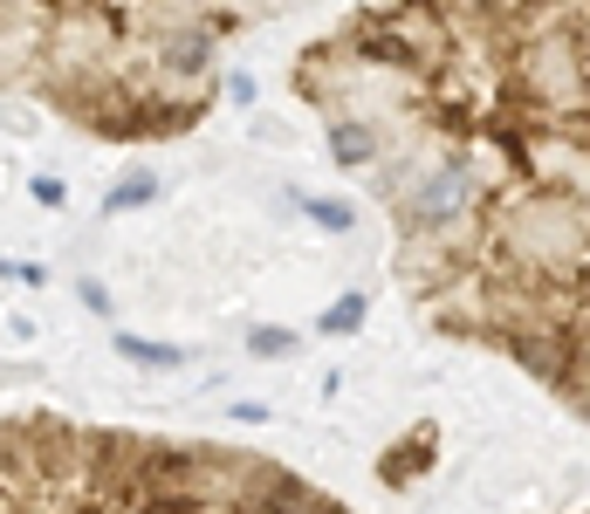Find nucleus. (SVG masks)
<instances>
[{"mask_svg":"<svg viewBox=\"0 0 590 514\" xmlns=\"http://www.w3.org/2000/svg\"><path fill=\"white\" fill-rule=\"evenodd\" d=\"M296 90L371 131L419 316L590 419V0H392Z\"/></svg>","mask_w":590,"mask_h":514,"instance_id":"obj_1","label":"nucleus"},{"mask_svg":"<svg viewBox=\"0 0 590 514\" xmlns=\"http://www.w3.org/2000/svg\"><path fill=\"white\" fill-rule=\"evenodd\" d=\"M302 213H310L323 234H350L357 226V206H344V199H302Z\"/></svg>","mask_w":590,"mask_h":514,"instance_id":"obj_8","label":"nucleus"},{"mask_svg":"<svg viewBox=\"0 0 590 514\" xmlns=\"http://www.w3.org/2000/svg\"><path fill=\"white\" fill-rule=\"evenodd\" d=\"M365 308H371V302L350 289V295H337V302H329V316H323L316 329H323V337H350V329H365Z\"/></svg>","mask_w":590,"mask_h":514,"instance_id":"obj_7","label":"nucleus"},{"mask_svg":"<svg viewBox=\"0 0 590 514\" xmlns=\"http://www.w3.org/2000/svg\"><path fill=\"white\" fill-rule=\"evenodd\" d=\"M151 192H159V178H151V172H124L111 186V199H104V213H138Z\"/></svg>","mask_w":590,"mask_h":514,"instance_id":"obj_6","label":"nucleus"},{"mask_svg":"<svg viewBox=\"0 0 590 514\" xmlns=\"http://www.w3.org/2000/svg\"><path fill=\"white\" fill-rule=\"evenodd\" d=\"M371 131H365V124H357V117H329V159H337L344 172H365L371 165Z\"/></svg>","mask_w":590,"mask_h":514,"instance_id":"obj_4","label":"nucleus"},{"mask_svg":"<svg viewBox=\"0 0 590 514\" xmlns=\"http://www.w3.org/2000/svg\"><path fill=\"white\" fill-rule=\"evenodd\" d=\"M0 514H350L281 459L83 432L35 411L0 425Z\"/></svg>","mask_w":590,"mask_h":514,"instance_id":"obj_2","label":"nucleus"},{"mask_svg":"<svg viewBox=\"0 0 590 514\" xmlns=\"http://www.w3.org/2000/svg\"><path fill=\"white\" fill-rule=\"evenodd\" d=\"M247 350H254V357H289V350H296V329H254Z\"/></svg>","mask_w":590,"mask_h":514,"instance_id":"obj_9","label":"nucleus"},{"mask_svg":"<svg viewBox=\"0 0 590 514\" xmlns=\"http://www.w3.org/2000/svg\"><path fill=\"white\" fill-rule=\"evenodd\" d=\"M83 308H90V316H111V289H104V281H90V274H83Z\"/></svg>","mask_w":590,"mask_h":514,"instance_id":"obj_11","label":"nucleus"},{"mask_svg":"<svg viewBox=\"0 0 590 514\" xmlns=\"http://www.w3.org/2000/svg\"><path fill=\"white\" fill-rule=\"evenodd\" d=\"M432 453H440V432H432V425H413V432H405V440H398L392 453L378 459V480L392 487V494H405V487H413V480L432 467Z\"/></svg>","mask_w":590,"mask_h":514,"instance_id":"obj_3","label":"nucleus"},{"mask_svg":"<svg viewBox=\"0 0 590 514\" xmlns=\"http://www.w3.org/2000/svg\"><path fill=\"white\" fill-rule=\"evenodd\" d=\"M28 192H35V206H62V199H69L56 172H35V186H28Z\"/></svg>","mask_w":590,"mask_h":514,"instance_id":"obj_10","label":"nucleus"},{"mask_svg":"<svg viewBox=\"0 0 590 514\" xmlns=\"http://www.w3.org/2000/svg\"><path fill=\"white\" fill-rule=\"evenodd\" d=\"M117 357H131V364H144V371H178V364H193L178 343H151V337H117Z\"/></svg>","mask_w":590,"mask_h":514,"instance_id":"obj_5","label":"nucleus"}]
</instances>
